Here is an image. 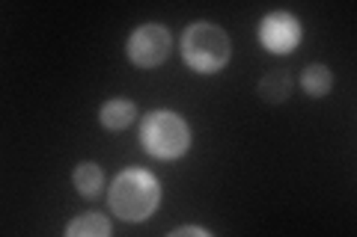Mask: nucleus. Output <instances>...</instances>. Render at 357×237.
Segmentation results:
<instances>
[{"label": "nucleus", "mask_w": 357, "mask_h": 237, "mask_svg": "<svg viewBox=\"0 0 357 237\" xmlns=\"http://www.w3.org/2000/svg\"><path fill=\"white\" fill-rule=\"evenodd\" d=\"M289 92H292V77L283 74V72L265 74V77H262V83H259V95H262L265 101H274V104L286 101Z\"/></svg>", "instance_id": "obj_10"}, {"label": "nucleus", "mask_w": 357, "mask_h": 237, "mask_svg": "<svg viewBox=\"0 0 357 237\" xmlns=\"http://www.w3.org/2000/svg\"><path fill=\"white\" fill-rule=\"evenodd\" d=\"M102 125L107 131H122V128H128L134 116H137V107L131 104V101H122V98H114V101H107V104L102 107Z\"/></svg>", "instance_id": "obj_6"}, {"label": "nucleus", "mask_w": 357, "mask_h": 237, "mask_svg": "<svg viewBox=\"0 0 357 237\" xmlns=\"http://www.w3.org/2000/svg\"><path fill=\"white\" fill-rule=\"evenodd\" d=\"M170 54V33L161 24H143L131 33L128 39V56L140 69H155Z\"/></svg>", "instance_id": "obj_4"}, {"label": "nucleus", "mask_w": 357, "mask_h": 237, "mask_svg": "<svg viewBox=\"0 0 357 237\" xmlns=\"http://www.w3.org/2000/svg\"><path fill=\"white\" fill-rule=\"evenodd\" d=\"M331 83H333L331 69H328V65H321V63L307 65L304 74H301V86H304V92L312 95V98L328 95V92H331Z\"/></svg>", "instance_id": "obj_7"}, {"label": "nucleus", "mask_w": 357, "mask_h": 237, "mask_svg": "<svg viewBox=\"0 0 357 237\" xmlns=\"http://www.w3.org/2000/svg\"><path fill=\"white\" fill-rule=\"evenodd\" d=\"M69 237H107L110 234V222L102 217V213H84L75 222H69L66 229Z\"/></svg>", "instance_id": "obj_9"}, {"label": "nucleus", "mask_w": 357, "mask_h": 237, "mask_svg": "<svg viewBox=\"0 0 357 237\" xmlns=\"http://www.w3.org/2000/svg\"><path fill=\"white\" fill-rule=\"evenodd\" d=\"M259 39L271 54H289L301 39V24L289 13H271L262 21Z\"/></svg>", "instance_id": "obj_5"}, {"label": "nucleus", "mask_w": 357, "mask_h": 237, "mask_svg": "<svg viewBox=\"0 0 357 237\" xmlns=\"http://www.w3.org/2000/svg\"><path fill=\"white\" fill-rule=\"evenodd\" d=\"M75 187H77V193H81V196L96 199L98 193H102V187H105L102 169H98L96 163H77V169H75Z\"/></svg>", "instance_id": "obj_8"}, {"label": "nucleus", "mask_w": 357, "mask_h": 237, "mask_svg": "<svg viewBox=\"0 0 357 237\" xmlns=\"http://www.w3.org/2000/svg\"><path fill=\"white\" fill-rule=\"evenodd\" d=\"M140 140L146 145V152L155 157H178L188 152L191 145V131H188L185 119L176 116V113H149L146 122L140 128Z\"/></svg>", "instance_id": "obj_3"}, {"label": "nucleus", "mask_w": 357, "mask_h": 237, "mask_svg": "<svg viewBox=\"0 0 357 237\" xmlns=\"http://www.w3.org/2000/svg\"><path fill=\"white\" fill-rule=\"evenodd\" d=\"M161 202V187L155 181V175L143 172V169H126L114 178L110 184V211L119 220L140 222L149 213H155Z\"/></svg>", "instance_id": "obj_1"}, {"label": "nucleus", "mask_w": 357, "mask_h": 237, "mask_svg": "<svg viewBox=\"0 0 357 237\" xmlns=\"http://www.w3.org/2000/svg\"><path fill=\"white\" fill-rule=\"evenodd\" d=\"M185 234H197V237H211L208 229H203V225H182V229H173L170 237H185Z\"/></svg>", "instance_id": "obj_11"}, {"label": "nucleus", "mask_w": 357, "mask_h": 237, "mask_svg": "<svg viewBox=\"0 0 357 237\" xmlns=\"http://www.w3.org/2000/svg\"><path fill=\"white\" fill-rule=\"evenodd\" d=\"M182 56L197 72H218L229 60V36L208 21H197L182 36Z\"/></svg>", "instance_id": "obj_2"}]
</instances>
